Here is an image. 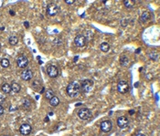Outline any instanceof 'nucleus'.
I'll list each match as a JSON object with an SVG mask.
<instances>
[{
    "instance_id": "7c9ffc66",
    "label": "nucleus",
    "mask_w": 160,
    "mask_h": 136,
    "mask_svg": "<svg viewBox=\"0 0 160 136\" xmlns=\"http://www.w3.org/2000/svg\"><path fill=\"white\" fill-rule=\"evenodd\" d=\"M45 121H46V122H49V118H48V117H46V118H45Z\"/></svg>"
},
{
    "instance_id": "c756f323",
    "label": "nucleus",
    "mask_w": 160,
    "mask_h": 136,
    "mask_svg": "<svg viewBox=\"0 0 160 136\" xmlns=\"http://www.w3.org/2000/svg\"><path fill=\"white\" fill-rule=\"evenodd\" d=\"M136 136H146L145 134H143V133H139V134H137Z\"/></svg>"
},
{
    "instance_id": "7ed1b4c3",
    "label": "nucleus",
    "mask_w": 160,
    "mask_h": 136,
    "mask_svg": "<svg viewBox=\"0 0 160 136\" xmlns=\"http://www.w3.org/2000/svg\"><path fill=\"white\" fill-rule=\"evenodd\" d=\"M117 91L121 94L126 93L129 91V84L125 80H120L117 84Z\"/></svg>"
},
{
    "instance_id": "4468645a",
    "label": "nucleus",
    "mask_w": 160,
    "mask_h": 136,
    "mask_svg": "<svg viewBox=\"0 0 160 136\" xmlns=\"http://www.w3.org/2000/svg\"><path fill=\"white\" fill-rule=\"evenodd\" d=\"M1 90H2V91L5 94L10 93V91H11V85H9L8 83H4L2 87H1Z\"/></svg>"
},
{
    "instance_id": "0eeeda50",
    "label": "nucleus",
    "mask_w": 160,
    "mask_h": 136,
    "mask_svg": "<svg viewBox=\"0 0 160 136\" xmlns=\"http://www.w3.org/2000/svg\"><path fill=\"white\" fill-rule=\"evenodd\" d=\"M100 128H101V130L103 131L104 133H109L110 131L112 130V122H111V121H109V120L102 122L101 125H100Z\"/></svg>"
},
{
    "instance_id": "f257e3e1",
    "label": "nucleus",
    "mask_w": 160,
    "mask_h": 136,
    "mask_svg": "<svg viewBox=\"0 0 160 136\" xmlns=\"http://www.w3.org/2000/svg\"><path fill=\"white\" fill-rule=\"evenodd\" d=\"M66 91H67V94L70 98H74V97H76L80 93V91H81V86H80V84H79L78 82H76V81L71 82L67 86Z\"/></svg>"
},
{
    "instance_id": "9d476101",
    "label": "nucleus",
    "mask_w": 160,
    "mask_h": 136,
    "mask_svg": "<svg viewBox=\"0 0 160 136\" xmlns=\"http://www.w3.org/2000/svg\"><path fill=\"white\" fill-rule=\"evenodd\" d=\"M31 130H32V128H31L30 125L28 124V123H24V124L21 125L19 128L20 133H21L22 135H25V136L28 135V134L31 133Z\"/></svg>"
},
{
    "instance_id": "f8f14e48",
    "label": "nucleus",
    "mask_w": 160,
    "mask_h": 136,
    "mask_svg": "<svg viewBox=\"0 0 160 136\" xmlns=\"http://www.w3.org/2000/svg\"><path fill=\"white\" fill-rule=\"evenodd\" d=\"M21 78H22V79L26 80V81L30 80V79L33 78V73H32V71H31L30 69H25V70H23L22 73H21Z\"/></svg>"
},
{
    "instance_id": "9b49d317",
    "label": "nucleus",
    "mask_w": 160,
    "mask_h": 136,
    "mask_svg": "<svg viewBox=\"0 0 160 136\" xmlns=\"http://www.w3.org/2000/svg\"><path fill=\"white\" fill-rule=\"evenodd\" d=\"M129 124V120L125 116H120L117 119V125L120 128H125Z\"/></svg>"
},
{
    "instance_id": "f3484780",
    "label": "nucleus",
    "mask_w": 160,
    "mask_h": 136,
    "mask_svg": "<svg viewBox=\"0 0 160 136\" xmlns=\"http://www.w3.org/2000/svg\"><path fill=\"white\" fill-rule=\"evenodd\" d=\"M120 63H121L122 66H124V67L128 66V63H129L128 58H127L126 56H124V55L121 56V58H120Z\"/></svg>"
},
{
    "instance_id": "c85d7f7f",
    "label": "nucleus",
    "mask_w": 160,
    "mask_h": 136,
    "mask_svg": "<svg viewBox=\"0 0 160 136\" xmlns=\"http://www.w3.org/2000/svg\"><path fill=\"white\" fill-rule=\"evenodd\" d=\"M140 51H141V49H140V48H138V49H136V50H135V53H139Z\"/></svg>"
},
{
    "instance_id": "a211bd4d",
    "label": "nucleus",
    "mask_w": 160,
    "mask_h": 136,
    "mask_svg": "<svg viewBox=\"0 0 160 136\" xmlns=\"http://www.w3.org/2000/svg\"><path fill=\"white\" fill-rule=\"evenodd\" d=\"M100 49H101L103 52H108L110 49V45L106 42L102 43L101 45H100Z\"/></svg>"
},
{
    "instance_id": "cd10ccee",
    "label": "nucleus",
    "mask_w": 160,
    "mask_h": 136,
    "mask_svg": "<svg viewBox=\"0 0 160 136\" xmlns=\"http://www.w3.org/2000/svg\"><path fill=\"white\" fill-rule=\"evenodd\" d=\"M9 13H10V15H11V16H15V12L13 11V10H10V11H9Z\"/></svg>"
},
{
    "instance_id": "20e7f679",
    "label": "nucleus",
    "mask_w": 160,
    "mask_h": 136,
    "mask_svg": "<svg viewBox=\"0 0 160 136\" xmlns=\"http://www.w3.org/2000/svg\"><path fill=\"white\" fill-rule=\"evenodd\" d=\"M59 7L56 3L49 4L48 7H47V12H48L49 16L54 17V16H56V15L59 13Z\"/></svg>"
},
{
    "instance_id": "2eb2a0df",
    "label": "nucleus",
    "mask_w": 160,
    "mask_h": 136,
    "mask_svg": "<svg viewBox=\"0 0 160 136\" xmlns=\"http://www.w3.org/2000/svg\"><path fill=\"white\" fill-rule=\"evenodd\" d=\"M20 90H21V86L17 82H13L11 84V91L15 92V93H17L19 92Z\"/></svg>"
},
{
    "instance_id": "393cba45",
    "label": "nucleus",
    "mask_w": 160,
    "mask_h": 136,
    "mask_svg": "<svg viewBox=\"0 0 160 136\" xmlns=\"http://www.w3.org/2000/svg\"><path fill=\"white\" fill-rule=\"evenodd\" d=\"M29 106H30V102H28V100H26L25 101V107L28 108V107H29Z\"/></svg>"
},
{
    "instance_id": "b1692460",
    "label": "nucleus",
    "mask_w": 160,
    "mask_h": 136,
    "mask_svg": "<svg viewBox=\"0 0 160 136\" xmlns=\"http://www.w3.org/2000/svg\"><path fill=\"white\" fill-rule=\"evenodd\" d=\"M74 2H75V0H66L65 1V3L67 5H72V4H74Z\"/></svg>"
},
{
    "instance_id": "a878e982",
    "label": "nucleus",
    "mask_w": 160,
    "mask_h": 136,
    "mask_svg": "<svg viewBox=\"0 0 160 136\" xmlns=\"http://www.w3.org/2000/svg\"><path fill=\"white\" fill-rule=\"evenodd\" d=\"M3 113H4V108L1 106V104H0V116H1Z\"/></svg>"
},
{
    "instance_id": "412c9836",
    "label": "nucleus",
    "mask_w": 160,
    "mask_h": 136,
    "mask_svg": "<svg viewBox=\"0 0 160 136\" xmlns=\"http://www.w3.org/2000/svg\"><path fill=\"white\" fill-rule=\"evenodd\" d=\"M53 97H54L53 91H51V90H48V91L45 92V98L47 100H51Z\"/></svg>"
},
{
    "instance_id": "bb28decb",
    "label": "nucleus",
    "mask_w": 160,
    "mask_h": 136,
    "mask_svg": "<svg viewBox=\"0 0 160 136\" xmlns=\"http://www.w3.org/2000/svg\"><path fill=\"white\" fill-rule=\"evenodd\" d=\"M24 25H25L26 28H28V27H29V24H28V22H25V23H24Z\"/></svg>"
},
{
    "instance_id": "f704fd0d",
    "label": "nucleus",
    "mask_w": 160,
    "mask_h": 136,
    "mask_svg": "<svg viewBox=\"0 0 160 136\" xmlns=\"http://www.w3.org/2000/svg\"><path fill=\"white\" fill-rule=\"evenodd\" d=\"M3 136H8V135H3Z\"/></svg>"
},
{
    "instance_id": "1a4fd4ad",
    "label": "nucleus",
    "mask_w": 160,
    "mask_h": 136,
    "mask_svg": "<svg viewBox=\"0 0 160 136\" xmlns=\"http://www.w3.org/2000/svg\"><path fill=\"white\" fill-rule=\"evenodd\" d=\"M47 73L50 78H56L59 75V70L57 67H55L54 65H50L47 68Z\"/></svg>"
},
{
    "instance_id": "6ab92c4d",
    "label": "nucleus",
    "mask_w": 160,
    "mask_h": 136,
    "mask_svg": "<svg viewBox=\"0 0 160 136\" xmlns=\"http://www.w3.org/2000/svg\"><path fill=\"white\" fill-rule=\"evenodd\" d=\"M50 103H51V105L52 106V107H56V106H58L59 103V99L58 98V97L54 96L52 99L50 100Z\"/></svg>"
},
{
    "instance_id": "72a5a7b5",
    "label": "nucleus",
    "mask_w": 160,
    "mask_h": 136,
    "mask_svg": "<svg viewBox=\"0 0 160 136\" xmlns=\"http://www.w3.org/2000/svg\"><path fill=\"white\" fill-rule=\"evenodd\" d=\"M0 48H1V44H0Z\"/></svg>"
},
{
    "instance_id": "dca6fc26",
    "label": "nucleus",
    "mask_w": 160,
    "mask_h": 136,
    "mask_svg": "<svg viewBox=\"0 0 160 136\" xmlns=\"http://www.w3.org/2000/svg\"><path fill=\"white\" fill-rule=\"evenodd\" d=\"M8 42L10 45L12 46H15L17 45V42H18V38H17V36H15V35H12V36H10L8 38Z\"/></svg>"
},
{
    "instance_id": "ddd939ff",
    "label": "nucleus",
    "mask_w": 160,
    "mask_h": 136,
    "mask_svg": "<svg viewBox=\"0 0 160 136\" xmlns=\"http://www.w3.org/2000/svg\"><path fill=\"white\" fill-rule=\"evenodd\" d=\"M148 19H150V12L144 11L140 17V21L142 23H146Z\"/></svg>"
},
{
    "instance_id": "5701e85b",
    "label": "nucleus",
    "mask_w": 160,
    "mask_h": 136,
    "mask_svg": "<svg viewBox=\"0 0 160 136\" xmlns=\"http://www.w3.org/2000/svg\"><path fill=\"white\" fill-rule=\"evenodd\" d=\"M5 100H6V97L4 96L3 94L0 93V104H1V103H3V102H5Z\"/></svg>"
},
{
    "instance_id": "2f4dec72",
    "label": "nucleus",
    "mask_w": 160,
    "mask_h": 136,
    "mask_svg": "<svg viewBox=\"0 0 160 136\" xmlns=\"http://www.w3.org/2000/svg\"><path fill=\"white\" fill-rule=\"evenodd\" d=\"M77 60H78V57H77V56H76V57H75V59H74V61H77Z\"/></svg>"
},
{
    "instance_id": "4be33fe9",
    "label": "nucleus",
    "mask_w": 160,
    "mask_h": 136,
    "mask_svg": "<svg viewBox=\"0 0 160 136\" xmlns=\"http://www.w3.org/2000/svg\"><path fill=\"white\" fill-rule=\"evenodd\" d=\"M0 63H1V66L3 68H8L9 65H10V62H9V60L7 59H3Z\"/></svg>"
},
{
    "instance_id": "473e14b6",
    "label": "nucleus",
    "mask_w": 160,
    "mask_h": 136,
    "mask_svg": "<svg viewBox=\"0 0 160 136\" xmlns=\"http://www.w3.org/2000/svg\"><path fill=\"white\" fill-rule=\"evenodd\" d=\"M49 115H50V116H52V115H53V112H51V113L49 114Z\"/></svg>"
},
{
    "instance_id": "aec40b11",
    "label": "nucleus",
    "mask_w": 160,
    "mask_h": 136,
    "mask_svg": "<svg viewBox=\"0 0 160 136\" xmlns=\"http://www.w3.org/2000/svg\"><path fill=\"white\" fill-rule=\"evenodd\" d=\"M135 1H132V0H125V1H124V5L126 8H131V7H133L134 5H135Z\"/></svg>"
},
{
    "instance_id": "6e6552de",
    "label": "nucleus",
    "mask_w": 160,
    "mask_h": 136,
    "mask_svg": "<svg viewBox=\"0 0 160 136\" xmlns=\"http://www.w3.org/2000/svg\"><path fill=\"white\" fill-rule=\"evenodd\" d=\"M17 64L20 68H25L28 65V60L27 59L26 56L21 55V56H19V57L17 58Z\"/></svg>"
},
{
    "instance_id": "39448f33",
    "label": "nucleus",
    "mask_w": 160,
    "mask_h": 136,
    "mask_svg": "<svg viewBox=\"0 0 160 136\" xmlns=\"http://www.w3.org/2000/svg\"><path fill=\"white\" fill-rule=\"evenodd\" d=\"M93 81L90 79H85V80H82L81 81V91H82L83 92H89L93 88Z\"/></svg>"
},
{
    "instance_id": "423d86ee",
    "label": "nucleus",
    "mask_w": 160,
    "mask_h": 136,
    "mask_svg": "<svg viewBox=\"0 0 160 136\" xmlns=\"http://www.w3.org/2000/svg\"><path fill=\"white\" fill-rule=\"evenodd\" d=\"M86 42H87V39L86 37L83 36V35H78L76 36V37L74 38V44H75L77 47L79 48H82L86 45Z\"/></svg>"
},
{
    "instance_id": "f03ea898",
    "label": "nucleus",
    "mask_w": 160,
    "mask_h": 136,
    "mask_svg": "<svg viewBox=\"0 0 160 136\" xmlns=\"http://www.w3.org/2000/svg\"><path fill=\"white\" fill-rule=\"evenodd\" d=\"M78 116L80 119L82 120H89L92 118L93 114H92V111L89 109H87V108H82L78 111Z\"/></svg>"
}]
</instances>
